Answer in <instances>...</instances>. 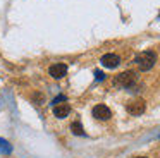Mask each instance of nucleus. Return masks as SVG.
<instances>
[{
  "mask_svg": "<svg viewBox=\"0 0 160 158\" xmlns=\"http://www.w3.org/2000/svg\"><path fill=\"white\" fill-rule=\"evenodd\" d=\"M93 117L95 119H98V120H108L112 117V112H110V108H108L107 105H97V106H93Z\"/></svg>",
  "mask_w": 160,
  "mask_h": 158,
  "instance_id": "nucleus-4",
  "label": "nucleus"
},
{
  "mask_svg": "<svg viewBox=\"0 0 160 158\" xmlns=\"http://www.w3.org/2000/svg\"><path fill=\"white\" fill-rule=\"evenodd\" d=\"M146 105L143 100H132V101L128 103V106H126V110H128V113H131V115H141L143 112H145Z\"/></svg>",
  "mask_w": 160,
  "mask_h": 158,
  "instance_id": "nucleus-3",
  "label": "nucleus"
},
{
  "mask_svg": "<svg viewBox=\"0 0 160 158\" xmlns=\"http://www.w3.org/2000/svg\"><path fill=\"white\" fill-rule=\"evenodd\" d=\"M33 101H35L36 105H40V103L43 101V95L42 93H35V95H33Z\"/></svg>",
  "mask_w": 160,
  "mask_h": 158,
  "instance_id": "nucleus-10",
  "label": "nucleus"
},
{
  "mask_svg": "<svg viewBox=\"0 0 160 158\" xmlns=\"http://www.w3.org/2000/svg\"><path fill=\"white\" fill-rule=\"evenodd\" d=\"M134 62L141 71H150L157 62V55H155V52H150V50L148 52H141V53L134 58Z\"/></svg>",
  "mask_w": 160,
  "mask_h": 158,
  "instance_id": "nucleus-1",
  "label": "nucleus"
},
{
  "mask_svg": "<svg viewBox=\"0 0 160 158\" xmlns=\"http://www.w3.org/2000/svg\"><path fill=\"white\" fill-rule=\"evenodd\" d=\"M11 144L7 143V141H4V139H0V151L2 153H11Z\"/></svg>",
  "mask_w": 160,
  "mask_h": 158,
  "instance_id": "nucleus-9",
  "label": "nucleus"
},
{
  "mask_svg": "<svg viewBox=\"0 0 160 158\" xmlns=\"http://www.w3.org/2000/svg\"><path fill=\"white\" fill-rule=\"evenodd\" d=\"M69 112H71V106L67 105V103H59V105L53 106V113H55V117H59V119L67 117Z\"/></svg>",
  "mask_w": 160,
  "mask_h": 158,
  "instance_id": "nucleus-7",
  "label": "nucleus"
},
{
  "mask_svg": "<svg viewBox=\"0 0 160 158\" xmlns=\"http://www.w3.org/2000/svg\"><path fill=\"white\" fill-rule=\"evenodd\" d=\"M102 65L103 67H108V69H115L119 64H121V58H119V55L115 53H105L103 57H102Z\"/></svg>",
  "mask_w": 160,
  "mask_h": 158,
  "instance_id": "nucleus-5",
  "label": "nucleus"
},
{
  "mask_svg": "<svg viewBox=\"0 0 160 158\" xmlns=\"http://www.w3.org/2000/svg\"><path fill=\"white\" fill-rule=\"evenodd\" d=\"M71 131H72V134H76V136H83V134H84L83 126H81L79 122H72V124H71Z\"/></svg>",
  "mask_w": 160,
  "mask_h": 158,
  "instance_id": "nucleus-8",
  "label": "nucleus"
},
{
  "mask_svg": "<svg viewBox=\"0 0 160 158\" xmlns=\"http://www.w3.org/2000/svg\"><path fill=\"white\" fill-rule=\"evenodd\" d=\"M59 101H66V96H64V95H59L55 100H53V103H59Z\"/></svg>",
  "mask_w": 160,
  "mask_h": 158,
  "instance_id": "nucleus-12",
  "label": "nucleus"
},
{
  "mask_svg": "<svg viewBox=\"0 0 160 158\" xmlns=\"http://www.w3.org/2000/svg\"><path fill=\"white\" fill-rule=\"evenodd\" d=\"M48 72L53 79H62L64 76L67 74V65L66 64H53L52 67L48 69Z\"/></svg>",
  "mask_w": 160,
  "mask_h": 158,
  "instance_id": "nucleus-6",
  "label": "nucleus"
},
{
  "mask_svg": "<svg viewBox=\"0 0 160 158\" xmlns=\"http://www.w3.org/2000/svg\"><path fill=\"white\" fill-rule=\"evenodd\" d=\"M134 158H146V156H134Z\"/></svg>",
  "mask_w": 160,
  "mask_h": 158,
  "instance_id": "nucleus-13",
  "label": "nucleus"
},
{
  "mask_svg": "<svg viewBox=\"0 0 160 158\" xmlns=\"http://www.w3.org/2000/svg\"><path fill=\"white\" fill-rule=\"evenodd\" d=\"M95 77H97V81H102V79L105 77V74L102 71H97V72H95Z\"/></svg>",
  "mask_w": 160,
  "mask_h": 158,
  "instance_id": "nucleus-11",
  "label": "nucleus"
},
{
  "mask_svg": "<svg viewBox=\"0 0 160 158\" xmlns=\"http://www.w3.org/2000/svg\"><path fill=\"white\" fill-rule=\"evenodd\" d=\"M134 82H136V74L131 72V71L122 72V74L115 76V79H114V84L115 86H122V88H131Z\"/></svg>",
  "mask_w": 160,
  "mask_h": 158,
  "instance_id": "nucleus-2",
  "label": "nucleus"
}]
</instances>
